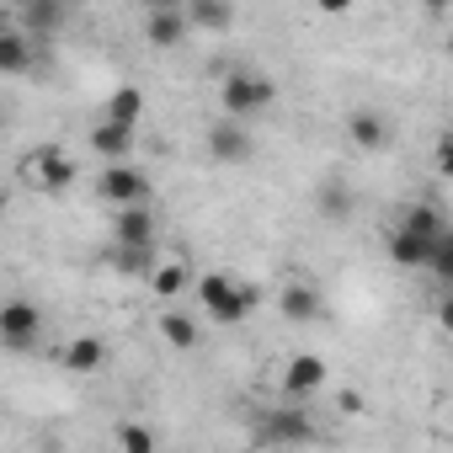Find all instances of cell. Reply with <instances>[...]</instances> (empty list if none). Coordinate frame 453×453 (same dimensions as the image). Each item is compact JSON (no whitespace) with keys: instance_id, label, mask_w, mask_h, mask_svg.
Listing matches in <instances>:
<instances>
[{"instance_id":"obj_1","label":"cell","mask_w":453,"mask_h":453,"mask_svg":"<svg viewBox=\"0 0 453 453\" xmlns=\"http://www.w3.org/2000/svg\"><path fill=\"white\" fill-rule=\"evenodd\" d=\"M273 96H278V86L267 75H257V70H235L230 81L219 86V102H224V118H230V123H246L251 112L273 107Z\"/></svg>"},{"instance_id":"obj_2","label":"cell","mask_w":453,"mask_h":453,"mask_svg":"<svg viewBox=\"0 0 453 453\" xmlns=\"http://www.w3.org/2000/svg\"><path fill=\"white\" fill-rule=\"evenodd\" d=\"M96 197L102 203H112V208H150V176L139 171V165H102V176H96Z\"/></svg>"},{"instance_id":"obj_3","label":"cell","mask_w":453,"mask_h":453,"mask_svg":"<svg viewBox=\"0 0 453 453\" xmlns=\"http://www.w3.org/2000/svg\"><path fill=\"white\" fill-rule=\"evenodd\" d=\"M43 336V310L33 299H6L0 304V347L6 352H33Z\"/></svg>"},{"instance_id":"obj_4","label":"cell","mask_w":453,"mask_h":453,"mask_svg":"<svg viewBox=\"0 0 453 453\" xmlns=\"http://www.w3.org/2000/svg\"><path fill=\"white\" fill-rule=\"evenodd\" d=\"M283 395L288 400H310V395H320L326 384H331V363L320 357V352H294L288 363H283Z\"/></svg>"},{"instance_id":"obj_5","label":"cell","mask_w":453,"mask_h":453,"mask_svg":"<svg viewBox=\"0 0 453 453\" xmlns=\"http://www.w3.org/2000/svg\"><path fill=\"white\" fill-rule=\"evenodd\" d=\"M112 241H118L123 251H155V241H160L155 208H118V213H112Z\"/></svg>"},{"instance_id":"obj_6","label":"cell","mask_w":453,"mask_h":453,"mask_svg":"<svg viewBox=\"0 0 453 453\" xmlns=\"http://www.w3.org/2000/svg\"><path fill=\"white\" fill-rule=\"evenodd\" d=\"M315 437H320V432H315L310 411H299V405H278V411H267V416H262V442L299 448V442H315Z\"/></svg>"},{"instance_id":"obj_7","label":"cell","mask_w":453,"mask_h":453,"mask_svg":"<svg viewBox=\"0 0 453 453\" xmlns=\"http://www.w3.org/2000/svg\"><path fill=\"white\" fill-rule=\"evenodd\" d=\"M22 171H27L33 187H43V192H70V187H75V160H70L65 150H33V155L22 160Z\"/></svg>"},{"instance_id":"obj_8","label":"cell","mask_w":453,"mask_h":453,"mask_svg":"<svg viewBox=\"0 0 453 453\" xmlns=\"http://www.w3.org/2000/svg\"><path fill=\"white\" fill-rule=\"evenodd\" d=\"M251 150H257V139H251V128H246V123L219 118V123L208 128V155H213L219 165H246V160H251Z\"/></svg>"},{"instance_id":"obj_9","label":"cell","mask_w":453,"mask_h":453,"mask_svg":"<svg viewBox=\"0 0 453 453\" xmlns=\"http://www.w3.org/2000/svg\"><path fill=\"white\" fill-rule=\"evenodd\" d=\"M187 17H181V6H150V17H144V38L155 43V49H181L187 43Z\"/></svg>"},{"instance_id":"obj_10","label":"cell","mask_w":453,"mask_h":453,"mask_svg":"<svg viewBox=\"0 0 453 453\" xmlns=\"http://www.w3.org/2000/svg\"><path fill=\"white\" fill-rule=\"evenodd\" d=\"M181 17L197 33H230L235 27V6H224V0H192V6H181Z\"/></svg>"},{"instance_id":"obj_11","label":"cell","mask_w":453,"mask_h":453,"mask_svg":"<svg viewBox=\"0 0 453 453\" xmlns=\"http://www.w3.org/2000/svg\"><path fill=\"white\" fill-rule=\"evenodd\" d=\"M395 230L421 235V241H437V235H448V219H442V208H437V203H411V208L400 213Z\"/></svg>"},{"instance_id":"obj_12","label":"cell","mask_w":453,"mask_h":453,"mask_svg":"<svg viewBox=\"0 0 453 453\" xmlns=\"http://www.w3.org/2000/svg\"><path fill=\"white\" fill-rule=\"evenodd\" d=\"M27 70H33V38L0 27V75H27Z\"/></svg>"},{"instance_id":"obj_13","label":"cell","mask_w":453,"mask_h":453,"mask_svg":"<svg viewBox=\"0 0 453 453\" xmlns=\"http://www.w3.org/2000/svg\"><path fill=\"white\" fill-rule=\"evenodd\" d=\"M139 118H144V91H139V86H112V96H107V118H102V123L139 128Z\"/></svg>"},{"instance_id":"obj_14","label":"cell","mask_w":453,"mask_h":453,"mask_svg":"<svg viewBox=\"0 0 453 453\" xmlns=\"http://www.w3.org/2000/svg\"><path fill=\"white\" fill-rule=\"evenodd\" d=\"M347 139L357 144V150H384L389 144V123H384V112H352L347 118Z\"/></svg>"},{"instance_id":"obj_15","label":"cell","mask_w":453,"mask_h":453,"mask_svg":"<svg viewBox=\"0 0 453 453\" xmlns=\"http://www.w3.org/2000/svg\"><path fill=\"white\" fill-rule=\"evenodd\" d=\"M91 150L107 160V165H123L128 150H134V128H118V123H96L91 128Z\"/></svg>"},{"instance_id":"obj_16","label":"cell","mask_w":453,"mask_h":453,"mask_svg":"<svg viewBox=\"0 0 453 453\" xmlns=\"http://www.w3.org/2000/svg\"><path fill=\"white\" fill-rule=\"evenodd\" d=\"M107 363V342L96 336V331H86V336H75L70 347H65V368L70 373H96Z\"/></svg>"},{"instance_id":"obj_17","label":"cell","mask_w":453,"mask_h":453,"mask_svg":"<svg viewBox=\"0 0 453 453\" xmlns=\"http://www.w3.org/2000/svg\"><path fill=\"white\" fill-rule=\"evenodd\" d=\"M278 310L288 315V320H320V294L310 288V283H283V294H278Z\"/></svg>"},{"instance_id":"obj_18","label":"cell","mask_w":453,"mask_h":453,"mask_svg":"<svg viewBox=\"0 0 453 453\" xmlns=\"http://www.w3.org/2000/svg\"><path fill=\"white\" fill-rule=\"evenodd\" d=\"M150 288H155V299H181L192 288V278H187L181 262H155L150 267Z\"/></svg>"},{"instance_id":"obj_19","label":"cell","mask_w":453,"mask_h":453,"mask_svg":"<svg viewBox=\"0 0 453 453\" xmlns=\"http://www.w3.org/2000/svg\"><path fill=\"white\" fill-rule=\"evenodd\" d=\"M160 336H165V347L171 352H192L203 336H197V320L192 315H181V310H171V315H160Z\"/></svg>"},{"instance_id":"obj_20","label":"cell","mask_w":453,"mask_h":453,"mask_svg":"<svg viewBox=\"0 0 453 453\" xmlns=\"http://www.w3.org/2000/svg\"><path fill=\"white\" fill-rule=\"evenodd\" d=\"M70 22V12L65 6H54V0H33V6L22 12V33L33 38V33H59Z\"/></svg>"},{"instance_id":"obj_21","label":"cell","mask_w":453,"mask_h":453,"mask_svg":"<svg viewBox=\"0 0 453 453\" xmlns=\"http://www.w3.org/2000/svg\"><path fill=\"white\" fill-rule=\"evenodd\" d=\"M230 294H235V278H224V273H203V278L192 283V299H197L208 315H219Z\"/></svg>"},{"instance_id":"obj_22","label":"cell","mask_w":453,"mask_h":453,"mask_svg":"<svg viewBox=\"0 0 453 453\" xmlns=\"http://www.w3.org/2000/svg\"><path fill=\"white\" fill-rule=\"evenodd\" d=\"M320 213H326L331 224H347V219H352V187H347L342 176L320 181Z\"/></svg>"},{"instance_id":"obj_23","label":"cell","mask_w":453,"mask_h":453,"mask_svg":"<svg viewBox=\"0 0 453 453\" xmlns=\"http://www.w3.org/2000/svg\"><path fill=\"white\" fill-rule=\"evenodd\" d=\"M426 251H432V241H421V235H405V230H395L389 235V262L395 267H426Z\"/></svg>"},{"instance_id":"obj_24","label":"cell","mask_w":453,"mask_h":453,"mask_svg":"<svg viewBox=\"0 0 453 453\" xmlns=\"http://www.w3.org/2000/svg\"><path fill=\"white\" fill-rule=\"evenodd\" d=\"M257 304H262V288H257V283H235V294L224 299V310H219L213 320H219V326H235V320H246Z\"/></svg>"},{"instance_id":"obj_25","label":"cell","mask_w":453,"mask_h":453,"mask_svg":"<svg viewBox=\"0 0 453 453\" xmlns=\"http://www.w3.org/2000/svg\"><path fill=\"white\" fill-rule=\"evenodd\" d=\"M426 273H432L437 283H453V230L432 241V251H426Z\"/></svg>"},{"instance_id":"obj_26","label":"cell","mask_w":453,"mask_h":453,"mask_svg":"<svg viewBox=\"0 0 453 453\" xmlns=\"http://www.w3.org/2000/svg\"><path fill=\"white\" fill-rule=\"evenodd\" d=\"M118 448H123V453H155L160 442H155V426H144V421H123V426H118Z\"/></svg>"},{"instance_id":"obj_27","label":"cell","mask_w":453,"mask_h":453,"mask_svg":"<svg viewBox=\"0 0 453 453\" xmlns=\"http://www.w3.org/2000/svg\"><path fill=\"white\" fill-rule=\"evenodd\" d=\"M107 262H112L118 273H144V278H150V267H155V251H123V246H118Z\"/></svg>"},{"instance_id":"obj_28","label":"cell","mask_w":453,"mask_h":453,"mask_svg":"<svg viewBox=\"0 0 453 453\" xmlns=\"http://www.w3.org/2000/svg\"><path fill=\"white\" fill-rule=\"evenodd\" d=\"M448 165H453V139L442 134V139H437V171H448Z\"/></svg>"},{"instance_id":"obj_29","label":"cell","mask_w":453,"mask_h":453,"mask_svg":"<svg viewBox=\"0 0 453 453\" xmlns=\"http://www.w3.org/2000/svg\"><path fill=\"white\" fill-rule=\"evenodd\" d=\"M6 203H12V197H6V187H0V213H6Z\"/></svg>"}]
</instances>
